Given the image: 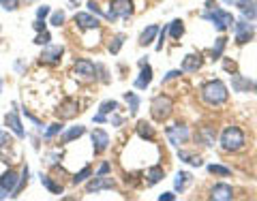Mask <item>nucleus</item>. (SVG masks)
I'll return each instance as SVG.
<instances>
[{
  "mask_svg": "<svg viewBox=\"0 0 257 201\" xmlns=\"http://www.w3.org/2000/svg\"><path fill=\"white\" fill-rule=\"evenodd\" d=\"M227 86H225L221 79H212V82H206L202 86V99L208 103V105H223L227 101Z\"/></svg>",
  "mask_w": 257,
  "mask_h": 201,
  "instance_id": "nucleus-1",
  "label": "nucleus"
},
{
  "mask_svg": "<svg viewBox=\"0 0 257 201\" xmlns=\"http://www.w3.org/2000/svg\"><path fill=\"white\" fill-rule=\"evenodd\" d=\"M221 146L227 152H238L244 148V133L238 126H227L221 133Z\"/></svg>",
  "mask_w": 257,
  "mask_h": 201,
  "instance_id": "nucleus-2",
  "label": "nucleus"
},
{
  "mask_svg": "<svg viewBox=\"0 0 257 201\" xmlns=\"http://www.w3.org/2000/svg\"><path fill=\"white\" fill-rule=\"evenodd\" d=\"M172 109H174V101L165 94L155 96L150 103V114H152V120H157V122H163V120L170 118Z\"/></svg>",
  "mask_w": 257,
  "mask_h": 201,
  "instance_id": "nucleus-3",
  "label": "nucleus"
},
{
  "mask_svg": "<svg viewBox=\"0 0 257 201\" xmlns=\"http://www.w3.org/2000/svg\"><path fill=\"white\" fill-rule=\"evenodd\" d=\"M204 18H206V20H210V22H214L216 30H221V32L234 26V18H231V13L223 11V9H210V11H206V13H204Z\"/></svg>",
  "mask_w": 257,
  "mask_h": 201,
  "instance_id": "nucleus-4",
  "label": "nucleus"
},
{
  "mask_svg": "<svg viewBox=\"0 0 257 201\" xmlns=\"http://www.w3.org/2000/svg\"><path fill=\"white\" fill-rule=\"evenodd\" d=\"M133 15V0H111V9L105 15L107 20H118V18H128Z\"/></svg>",
  "mask_w": 257,
  "mask_h": 201,
  "instance_id": "nucleus-5",
  "label": "nucleus"
},
{
  "mask_svg": "<svg viewBox=\"0 0 257 201\" xmlns=\"http://www.w3.org/2000/svg\"><path fill=\"white\" fill-rule=\"evenodd\" d=\"M167 139H170V143H174V146H180V143H187L189 139V126H184V124H172V126H167Z\"/></svg>",
  "mask_w": 257,
  "mask_h": 201,
  "instance_id": "nucleus-6",
  "label": "nucleus"
},
{
  "mask_svg": "<svg viewBox=\"0 0 257 201\" xmlns=\"http://www.w3.org/2000/svg\"><path fill=\"white\" fill-rule=\"evenodd\" d=\"M79 114V101L77 99H64L58 109H56V116H58L60 120H71V118H75Z\"/></svg>",
  "mask_w": 257,
  "mask_h": 201,
  "instance_id": "nucleus-7",
  "label": "nucleus"
},
{
  "mask_svg": "<svg viewBox=\"0 0 257 201\" xmlns=\"http://www.w3.org/2000/svg\"><path fill=\"white\" fill-rule=\"evenodd\" d=\"M90 139H92L94 154H101V152H105L107 146H109V135L105 131H101V128H94V131L90 133Z\"/></svg>",
  "mask_w": 257,
  "mask_h": 201,
  "instance_id": "nucleus-8",
  "label": "nucleus"
},
{
  "mask_svg": "<svg viewBox=\"0 0 257 201\" xmlns=\"http://www.w3.org/2000/svg\"><path fill=\"white\" fill-rule=\"evenodd\" d=\"M116 182L114 178H109V175H96V178H92L90 182L86 184V190L88 192H96V190H105V188H114Z\"/></svg>",
  "mask_w": 257,
  "mask_h": 201,
  "instance_id": "nucleus-9",
  "label": "nucleus"
},
{
  "mask_svg": "<svg viewBox=\"0 0 257 201\" xmlns=\"http://www.w3.org/2000/svg\"><path fill=\"white\" fill-rule=\"evenodd\" d=\"M62 54H64L62 45H47L41 54V62L43 64H58L62 60Z\"/></svg>",
  "mask_w": 257,
  "mask_h": 201,
  "instance_id": "nucleus-10",
  "label": "nucleus"
},
{
  "mask_svg": "<svg viewBox=\"0 0 257 201\" xmlns=\"http://www.w3.org/2000/svg\"><path fill=\"white\" fill-rule=\"evenodd\" d=\"M253 32H255V28L251 22H238L236 24V43L238 45L248 43L253 39Z\"/></svg>",
  "mask_w": 257,
  "mask_h": 201,
  "instance_id": "nucleus-11",
  "label": "nucleus"
},
{
  "mask_svg": "<svg viewBox=\"0 0 257 201\" xmlns=\"http://www.w3.org/2000/svg\"><path fill=\"white\" fill-rule=\"evenodd\" d=\"M140 69H142V73H140L138 79H135V88H140V90H146V88L152 84V67H150L146 60H140Z\"/></svg>",
  "mask_w": 257,
  "mask_h": 201,
  "instance_id": "nucleus-12",
  "label": "nucleus"
},
{
  "mask_svg": "<svg viewBox=\"0 0 257 201\" xmlns=\"http://www.w3.org/2000/svg\"><path fill=\"white\" fill-rule=\"evenodd\" d=\"M202 64H204L202 54H189L187 58L182 60V71H187V73H197V71L202 69Z\"/></svg>",
  "mask_w": 257,
  "mask_h": 201,
  "instance_id": "nucleus-13",
  "label": "nucleus"
},
{
  "mask_svg": "<svg viewBox=\"0 0 257 201\" xmlns=\"http://www.w3.org/2000/svg\"><path fill=\"white\" fill-rule=\"evenodd\" d=\"M210 197L214 201H231L234 199V190H231L229 184H216L210 192Z\"/></svg>",
  "mask_w": 257,
  "mask_h": 201,
  "instance_id": "nucleus-14",
  "label": "nucleus"
},
{
  "mask_svg": "<svg viewBox=\"0 0 257 201\" xmlns=\"http://www.w3.org/2000/svg\"><path fill=\"white\" fill-rule=\"evenodd\" d=\"M75 73L82 75L84 79H92L96 75V67H94L90 60H86V58L84 60H77L75 62Z\"/></svg>",
  "mask_w": 257,
  "mask_h": 201,
  "instance_id": "nucleus-15",
  "label": "nucleus"
},
{
  "mask_svg": "<svg viewBox=\"0 0 257 201\" xmlns=\"http://www.w3.org/2000/svg\"><path fill=\"white\" fill-rule=\"evenodd\" d=\"M75 24L82 30H90V28H96L99 26V20L92 18L90 13H75Z\"/></svg>",
  "mask_w": 257,
  "mask_h": 201,
  "instance_id": "nucleus-16",
  "label": "nucleus"
},
{
  "mask_svg": "<svg viewBox=\"0 0 257 201\" xmlns=\"http://www.w3.org/2000/svg\"><path fill=\"white\" fill-rule=\"evenodd\" d=\"M5 124H7V126H9V128H11V131H13L15 135H18V137H20V139L24 137V135H26V133H24V126H22V122H20V118H18V114H13V111H11V114H7V116H5Z\"/></svg>",
  "mask_w": 257,
  "mask_h": 201,
  "instance_id": "nucleus-17",
  "label": "nucleus"
},
{
  "mask_svg": "<svg viewBox=\"0 0 257 201\" xmlns=\"http://www.w3.org/2000/svg\"><path fill=\"white\" fill-rule=\"evenodd\" d=\"M18 173H15L13 169H7L5 173H3V178H0V186L3 188H7L9 192H13L15 190V186H18Z\"/></svg>",
  "mask_w": 257,
  "mask_h": 201,
  "instance_id": "nucleus-18",
  "label": "nucleus"
},
{
  "mask_svg": "<svg viewBox=\"0 0 257 201\" xmlns=\"http://www.w3.org/2000/svg\"><path fill=\"white\" fill-rule=\"evenodd\" d=\"M197 139L204 143V146H214V139H216V133H214V128L210 126H202L197 131Z\"/></svg>",
  "mask_w": 257,
  "mask_h": 201,
  "instance_id": "nucleus-19",
  "label": "nucleus"
},
{
  "mask_svg": "<svg viewBox=\"0 0 257 201\" xmlns=\"http://www.w3.org/2000/svg\"><path fill=\"white\" fill-rule=\"evenodd\" d=\"M157 35H159V26H157V24H152V26H148V28L140 35V45H144V47L150 45L152 41H155Z\"/></svg>",
  "mask_w": 257,
  "mask_h": 201,
  "instance_id": "nucleus-20",
  "label": "nucleus"
},
{
  "mask_svg": "<svg viewBox=\"0 0 257 201\" xmlns=\"http://www.w3.org/2000/svg\"><path fill=\"white\" fill-rule=\"evenodd\" d=\"M86 133V126H82V124H77V126H73V128H69V131L67 133H64L62 135V141L64 143H71V141H73V139H79V137H82V135Z\"/></svg>",
  "mask_w": 257,
  "mask_h": 201,
  "instance_id": "nucleus-21",
  "label": "nucleus"
},
{
  "mask_svg": "<svg viewBox=\"0 0 257 201\" xmlns=\"http://www.w3.org/2000/svg\"><path fill=\"white\" fill-rule=\"evenodd\" d=\"M163 167H159V165H155V167H150L148 169V186H155L157 182H161L163 180Z\"/></svg>",
  "mask_w": 257,
  "mask_h": 201,
  "instance_id": "nucleus-22",
  "label": "nucleus"
},
{
  "mask_svg": "<svg viewBox=\"0 0 257 201\" xmlns=\"http://www.w3.org/2000/svg\"><path fill=\"white\" fill-rule=\"evenodd\" d=\"M231 88H234L236 92H246L248 88H251V82L244 79L242 75H234V77H231Z\"/></svg>",
  "mask_w": 257,
  "mask_h": 201,
  "instance_id": "nucleus-23",
  "label": "nucleus"
},
{
  "mask_svg": "<svg viewBox=\"0 0 257 201\" xmlns=\"http://www.w3.org/2000/svg\"><path fill=\"white\" fill-rule=\"evenodd\" d=\"M138 133H140L142 139H148V141L155 139V131H152V126L148 122H144V120H140V122H138Z\"/></svg>",
  "mask_w": 257,
  "mask_h": 201,
  "instance_id": "nucleus-24",
  "label": "nucleus"
},
{
  "mask_svg": "<svg viewBox=\"0 0 257 201\" xmlns=\"http://www.w3.org/2000/svg\"><path fill=\"white\" fill-rule=\"evenodd\" d=\"M191 180H193V175L189 173V171H180L178 175H176V190H184L191 184Z\"/></svg>",
  "mask_w": 257,
  "mask_h": 201,
  "instance_id": "nucleus-25",
  "label": "nucleus"
},
{
  "mask_svg": "<svg viewBox=\"0 0 257 201\" xmlns=\"http://www.w3.org/2000/svg\"><path fill=\"white\" fill-rule=\"evenodd\" d=\"M41 184H43V186L50 190V192H54V195H60V192H62V186H60V184H56V182L50 178V175H43V173H41Z\"/></svg>",
  "mask_w": 257,
  "mask_h": 201,
  "instance_id": "nucleus-26",
  "label": "nucleus"
},
{
  "mask_svg": "<svg viewBox=\"0 0 257 201\" xmlns=\"http://www.w3.org/2000/svg\"><path fill=\"white\" fill-rule=\"evenodd\" d=\"M167 30H170V35H172V39H176V41H178V39L184 35V24L180 22V20H174L170 26H167Z\"/></svg>",
  "mask_w": 257,
  "mask_h": 201,
  "instance_id": "nucleus-27",
  "label": "nucleus"
},
{
  "mask_svg": "<svg viewBox=\"0 0 257 201\" xmlns=\"http://www.w3.org/2000/svg\"><path fill=\"white\" fill-rule=\"evenodd\" d=\"M225 45H227V39H225V37H219V39H216V45L212 47V52H210L212 60H219V58H221V56H223V50H225Z\"/></svg>",
  "mask_w": 257,
  "mask_h": 201,
  "instance_id": "nucleus-28",
  "label": "nucleus"
},
{
  "mask_svg": "<svg viewBox=\"0 0 257 201\" xmlns=\"http://www.w3.org/2000/svg\"><path fill=\"white\" fill-rule=\"evenodd\" d=\"M180 158L184 160V163H189V165H193V167H202V165H204V160H202V156L189 154V152H184V150H180Z\"/></svg>",
  "mask_w": 257,
  "mask_h": 201,
  "instance_id": "nucleus-29",
  "label": "nucleus"
},
{
  "mask_svg": "<svg viewBox=\"0 0 257 201\" xmlns=\"http://www.w3.org/2000/svg\"><path fill=\"white\" fill-rule=\"evenodd\" d=\"M92 175V167L90 165H86L82 171H77L75 175H73V184H82V182H86L88 178Z\"/></svg>",
  "mask_w": 257,
  "mask_h": 201,
  "instance_id": "nucleus-30",
  "label": "nucleus"
},
{
  "mask_svg": "<svg viewBox=\"0 0 257 201\" xmlns=\"http://www.w3.org/2000/svg\"><path fill=\"white\" fill-rule=\"evenodd\" d=\"M124 101L128 103V109H131V114H138V109H140V99H138V94L126 92V94H124Z\"/></svg>",
  "mask_w": 257,
  "mask_h": 201,
  "instance_id": "nucleus-31",
  "label": "nucleus"
},
{
  "mask_svg": "<svg viewBox=\"0 0 257 201\" xmlns=\"http://www.w3.org/2000/svg\"><path fill=\"white\" fill-rule=\"evenodd\" d=\"M28 173H30V171H28V167H24V171H22V178L18 180V186H15V190L11 192V197H18L20 192H22V188H24V186H26V184H28Z\"/></svg>",
  "mask_w": 257,
  "mask_h": 201,
  "instance_id": "nucleus-32",
  "label": "nucleus"
},
{
  "mask_svg": "<svg viewBox=\"0 0 257 201\" xmlns=\"http://www.w3.org/2000/svg\"><path fill=\"white\" fill-rule=\"evenodd\" d=\"M208 171H210L212 175H223V178H227V175L231 173L229 167H223V165H208Z\"/></svg>",
  "mask_w": 257,
  "mask_h": 201,
  "instance_id": "nucleus-33",
  "label": "nucleus"
},
{
  "mask_svg": "<svg viewBox=\"0 0 257 201\" xmlns=\"http://www.w3.org/2000/svg\"><path fill=\"white\" fill-rule=\"evenodd\" d=\"M50 41H52V35L47 30H41L39 35L35 37V43L37 45H50Z\"/></svg>",
  "mask_w": 257,
  "mask_h": 201,
  "instance_id": "nucleus-34",
  "label": "nucleus"
},
{
  "mask_svg": "<svg viewBox=\"0 0 257 201\" xmlns=\"http://www.w3.org/2000/svg\"><path fill=\"white\" fill-rule=\"evenodd\" d=\"M58 133H62V124H60V122H54V124H50V128L45 131V139H52V137H56Z\"/></svg>",
  "mask_w": 257,
  "mask_h": 201,
  "instance_id": "nucleus-35",
  "label": "nucleus"
},
{
  "mask_svg": "<svg viewBox=\"0 0 257 201\" xmlns=\"http://www.w3.org/2000/svg\"><path fill=\"white\" fill-rule=\"evenodd\" d=\"M122 43H124V35H116L114 41H111V45H109V52L111 54H118L120 47H122Z\"/></svg>",
  "mask_w": 257,
  "mask_h": 201,
  "instance_id": "nucleus-36",
  "label": "nucleus"
},
{
  "mask_svg": "<svg viewBox=\"0 0 257 201\" xmlns=\"http://www.w3.org/2000/svg\"><path fill=\"white\" fill-rule=\"evenodd\" d=\"M0 7L5 11H18L20 9V0H0Z\"/></svg>",
  "mask_w": 257,
  "mask_h": 201,
  "instance_id": "nucleus-37",
  "label": "nucleus"
},
{
  "mask_svg": "<svg viewBox=\"0 0 257 201\" xmlns=\"http://www.w3.org/2000/svg\"><path fill=\"white\" fill-rule=\"evenodd\" d=\"M50 24H52V26H56V28H60L62 24H64V13H62V11H56V13H52Z\"/></svg>",
  "mask_w": 257,
  "mask_h": 201,
  "instance_id": "nucleus-38",
  "label": "nucleus"
},
{
  "mask_svg": "<svg viewBox=\"0 0 257 201\" xmlns=\"http://www.w3.org/2000/svg\"><path fill=\"white\" fill-rule=\"evenodd\" d=\"M116 107H118V103H116V101H105V103H103V105L99 107V114L105 116V114H109V111H114Z\"/></svg>",
  "mask_w": 257,
  "mask_h": 201,
  "instance_id": "nucleus-39",
  "label": "nucleus"
},
{
  "mask_svg": "<svg viewBox=\"0 0 257 201\" xmlns=\"http://www.w3.org/2000/svg\"><path fill=\"white\" fill-rule=\"evenodd\" d=\"M50 11H52V9H50V7H47V5L39 7V11H37V20H41V22H43V20L47 18V15H50Z\"/></svg>",
  "mask_w": 257,
  "mask_h": 201,
  "instance_id": "nucleus-40",
  "label": "nucleus"
},
{
  "mask_svg": "<svg viewBox=\"0 0 257 201\" xmlns=\"http://www.w3.org/2000/svg\"><path fill=\"white\" fill-rule=\"evenodd\" d=\"M165 35H167V28L159 30V43H157V50H159V52L163 50V43H165Z\"/></svg>",
  "mask_w": 257,
  "mask_h": 201,
  "instance_id": "nucleus-41",
  "label": "nucleus"
},
{
  "mask_svg": "<svg viewBox=\"0 0 257 201\" xmlns=\"http://www.w3.org/2000/svg\"><path fill=\"white\" fill-rule=\"evenodd\" d=\"M182 75V71H170L165 77H163V84H167V82H172V79H176V77H180Z\"/></svg>",
  "mask_w": 257,
  "mask_h": 201,
  "instance_id": "nucleus-42",
  "label": "nucleus"
},
{
  "mask_svg": "<svg viewBox=\"0 0 257 201\" xmlns=\"http://www.w3.org/2000/svg\"><path fill=\"white\" fill-rule=\"evenodd\" d=\"M88 9H90V13H96V15H103L101 9H99V5L94 3V0H88Z\"/></svg>",
  "mask_w": 257,
  "mask_h": 201,
  "instance_id": "nucleus-43",
  "label": "nucleus"
},
{
  "mask_svg": "<svg viewBox=\"0 0 257 201\" xmlns=\"http://www.w3.org/2000/svg\"><path fill=\"white\" fill-rule=\"evenodd\" d=\"M174 199H176L174 192H163V195L159 197V201H174Z\"/></svg>",
  "mask_w": 257,
  "mask_h": 201,
  "instance_id": "nucleus-44",
  "label": "nucleus"
},
{
  "mask_svg": "<svg viewBox=\"0 0 257 201\" xmlns=\"http://www.w3.org/2000/svg\"><path fill=\"white\" fill-rule=\"evenodd\" d=\"M105 173H109V163H103L99 167V173H96V175H105Z\"/></svg>",
  "mask_w": 257,
  "mask_h": 201,
  "instance_id": "nucleus-45",
  "label": "nucleus"
},
{
  "mask_svg": "<svg viewBox=\"0 0 257 201\" xmlns=\"http://www.w3.org/2000/svg\"><path fill=\"white\" fill-rule=\"evenodd\" d=\"M35 30H39V32L45 30V24H43L41 20H37V22H35Z\"/></svg>",
  "mask_w": 257,
  "mask_h": 201,
  "instance_id": "nucleus-46",
  "label": "nucleus"
},
{
  "mask_svg": "<svg viewBox=\"0 0 257 201\" xmlns=\"http://www.w3.org/2000/svg\"><path fill=\"white\" fill-rule=\"evenodd\" d=\"M7 197H11V192L7 190V188H3V186H0V199H7Z\"/></svg>",
  "mask_w": 257,
  "mask_h": 201,
  "instance_id": "nucleus-47",
  "label": "nucleus"
},
{
  "mask_svg": "<svg viewBox=\"0 0 257 201\" xmlns=\"http://www.w3.org/2000/svg\"><path fill=\"white\" fill-rule=\"evenodd\" d=\"M94 122H105V116H103V114H96V116H94Z\"/></svg>",
  "mask_w": 257,
  "mask_h": 201,
  "instance_id": "nucleus-48",
  "label": "nucleus"
},
{
  "mask_svg": "<svg viewBox=\"0 0 257 201\" xmlns=\"http://www.w3.org/2000/svg\"><path fill=\"white\" fill-rule=\"evenodd\" d=\"M69 3L73 5V7H77V5H79V0H69Z\"/></svg>",
  "mask_w": 257,
  "mask_h": 201,
  "instance_id": "nucleus-49",
  "label": "nucleus"
},
{
  "mask_svg": "<svg viewBox=\"0 0 257 201\" xmlns=\"http://www.w3.org/2000/svg\"><path fill=\"white\" fill-rule=\"evenodd\" d=\"M225 3H234V0H225Z\"/></svg>",
  "mask_w": 257,
  "mask_h": 201,
  "instance_id": "nucleus-50",
  "label": "nucleus"
},
{
  "mask_svg": "<svg viewBox=\"0 0 257 201\" xmlns=\"http://www.w3.org/2000/svg\"><path fill=\"white\" fill-rule=\"evenodd\" d=\"M26 3H35V0H26Z\"/></svg>",
  "mask_w": 257,
  "mask_h": 201,
  "instance_id": "nucleus-51",
  "label": "nucleus"
},
{
  "mask_svg": "<svg viewBox=\"0 0 257 201\" xmlns=\"http://www.w3.org/2000/svg\"><path fill=\"white\" fill-rule=\"evenodd\" d=\"M255 90H257V82H255Z\"/></svg>",
  "mask_w": 257,
  "mask_h": 201,
  "instance_id": "nucleus-52",
  "label": "nucleus"
},
{
  "mask_svg": "<svg viewBox=\"0 0 257 201\" xmlns=\"http://www.w3.org/2000/svg\"><path fill=\"white\" fill-rule=\"evenodd\" d=\"M255 18H257V13H255Z\"/></svg>",
  "mask_w": 257,
  "mask_h": 201,
  "instance_id": "nucleus-53",
  "label": "nucleus"
}]
</instances>
